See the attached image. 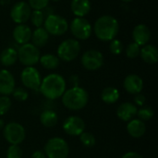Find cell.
Returning <instances> with one entry per match:
<instances>
[{
	"label": "cell",
	"instance_id": "cell-29",
	"mask_svg": "<svg viewBox=\"0 0 158 158\" xmlns=\"http://www.w3.org/2000/svg\"><path fill=\"white\" fill-rule=\"evenodd\" d=\"M79 137H80V141H81V144L85 147L91 148V147H94L96 143V139H95L94 135L91 132L84 131Z\"/></svg>",
	"mask_w": 158,
	"mask_h": 158
},
{
	"label": "cell",
	"instance_id": "cell-38",
	"mask_svg": "<svg viewBox=\"0 0 158 158\" xmlns=\"http://www.w3.org/2000/svg\"><path fill=\"white\" fill-rule=\"evenodd\" d=\"M69 81H70V83L72 84V87L79 86V82H80L79 76H78V75H72V76L69 78Z\"/></svg>",
	"mask_w": 158,
	"mask_h": 158
},
{
	"label": "cell",
	"instance_id": "cell-14",
	"mask_svg": "<svg viewBox=\"0 0 158 158\" xmlns=\"http://www.w3.org/2000/svg\"><path fill=\"white\" fill-rule=\"evenodd\" d=\"M15 78L7 69L0 70V95L8 96L12 94L15 87Z\"/></svg>",
	"mask_w": 158,
	"mask_h": 158
},
{
	"label": "cell",
	"instance_id": "cell-39",
	"mask_svg": "<svg viewBox=\"0 0 158 158\" xmlns=\"http://www.w3.org/2000/svg\"><path fill=\"white\" fill-rule=\"evenodd\" d=\"M31 158H46L44 152L40 151V150H36L32 155H31Z\"/></svg>",
	"mask_w": 158,
	"mask_h": 158
},
{
	"label": "cell",
	"instance_id": "cell-11",
	"mask_svg": "<svg viewBox=\"0 0 158 158\" xmlns=\"http://www.w3.org/2000/svg\"><path fill=\"white\" fill-rule=\"evenodd\" d=\"M81 65L87 70H97L104 65V56L98 50H87L81 56Z\"/></svg>",
	"mask_w": 158,
	"mask_h": 158
},
{
	"label": "cell",
	"instance_id": "cell-33",
	"mask_svg": "<svg viewBox=\"0 0 158 158\" xmlns=\"http://www.w3.org/2000/svg\"><path fill=\"white\" fill-rule=\"evenodd\" d=\"M11 94L14 97V99H16L17 101H19V102H24L29 97V94H28L27 90H25L22 87L15 88Z\"/></svg>",
	"mask_w": 158,
	"mask_h": 158
},
{
	"label": "cell",
	"instance_id": "cell-18",
	"mask_svg": "<svg viewBox=\"0 0 158 158\" xmlns=\"http://www.w3.org/2000/svg\"><path fill=\"white\" fill-rule=\"evenodd\" d=\"M31 33L32 31L28 25H26L25 23L18 24L13 30V38L17 44L21 45L24 44H28L31 41Z\"/></svg>",
	"mask_w": 158,
	"mask_h": 158
},
{
	"label": "cell",
	"instance_id": "cell-36",
	"mask_svg": "<svg viewBox=\"0 0 158 158\" xmlns=\"http://www.w3.org/2000/svg\"><path fill=\"white\" fill-rule=\"evenodd\" d=\"M145 102H146V98H145V96L143 94H142L141 93L135 94L134 105L136 106H145Z\"/></svg>",
	"mask_w": 158,
	"mask_h": 158
},
{
	"label": "cell",
	"instance_id": "cell-42",
	"mask_svg": "<svg viewBox=\"0 0 158 158\" xmlns=\"http://www.w3.org/2000/svg\"><path fill=\"white\" fill-rule=\"evenodd\" d=\"M51 1H53V2H59L60 0H51Z\"/></svg>",
	"mask_w": 158,
	"mask_h": 158
},
{
	"label": "cell",
	"instance_id": "cell-27",
	"mask_svg": "<svg viewBox=\"0 0 158 158\" xmlns=\"http://www.w3.org/2000/svg\"><path fill=\"white\" fill-rule=\"evenodd\" d=\"M154 116H155V112H154L153 108H151L150 106H141V108L138 109V111H137L138 118L143 122L151 120L154 118Z\"/></svg>",
	"mask_w": 158,
	"mask_h": 158
},
{
	"label": "cell",
	"instance_id": "cell-28",
	"mask_svg": "<svg viewBox=\"0 0 158 158\" xmlns=\"http://www.w3.org/2000/svg\"><path fill=\"white\" fill-rule=\"evenodd\" d=\"M30 19L33 26L39 28L42 27V25L44 24L45 19V15L43 10H33L31 14Z\"/></svg>",
	"mask_w": 158,
	"mask_h": 158
},
{
	"label": "cell",
	"instance_id": "cell-34",
	"mask_svg": "<svg viewBox=\"0 0 158 158\" xmlns=\"http://www.w3.org/2000/svg\"><path fill=\"white\" fill-rule=\"evenodd\" d=\"M50 0H29V6L33 10H44L47 7Z\"/></svg>",
	"mask_w": 158,
	"mask_h": 158
},
{
	"label": "cell",
	"instance_id": "cell-10",
	"mask_svg": "<svg viewBox=\"0 0 158 158\" xmlns=\"http://www.w3.org/2000/svg\"><path fill=\"white\" fill-rule=\"evenodd\" d=\"M20 80L25 88L32 91H39L42 78L40 72L34 67H26L21 71Z\"/></svg>",
	"mask_w": 158,
	"mask_h": 158
},
{
	"label": "cell",
	"instance_id": "cell-22",
	"mask_svg": "<svg viewBox=\"0 0 158 158\" xmlns=\"http://www.w3.org/2000/svg\"><path fill=\"white\" fill-rule=\"evenodd\" d=\"M31 40L32 41L31 44L36 47H44L49 41V33L43 27L36 28L31 33Z\"/></svg>",
	"mask_w": 158,
	"mask_h": 158
},
{
	"label": "cell",
	"instance_id": "cell-20",
	"mask_svg": "<svg viewBox=\"0 0 158 158\" xmlns=\"http://www.w3.org/2000/svg\"><path fill=\"white\" fill-rule=\"evenodd\" d=\"M70 8L72 13L79 18H84L88 15L92 8V4L90 0H72L70 4Z\"/></svg>",
	"mask_w": 158,
	"mask_h": 158
},
{
	"label": "cell",
	"instance_id": "cell-15",
	"mask_svg": "<svg viewBox=\"0 0 158 158\" xmlns=\"http://www.w3.org/2000/svg\"><path fill=\"white\" fill-rule=\"evenodd\" d=\"M124 89L127 93L131 94H140L143 89V80L136 74L128 75L123 81Z\"/></svg>",
	"mask_w": 158,
	"mask_h": 158
},
{
	"label": "cell",
	"instance_id": "cell-31",
	"mask_svg": "<svg viewBox=\"0 0 158 158\" xmlns=\"http://www.w3.org/2000/svg\"><path fill=\"white\" fill-rule=\"evenodd\" d=\"M23 152L19 145L10 144L6 150V158H22Z\"/></svg>",
	"mask_w": 158,
	"mask_h": 158
},
{
	"label": "cell",
	"instance_id": "cell-4",
	"mask_svg": "<svg viewBox=\"0 0 158 158\" xmlns=\"http://www.w3.org/2000/svg\"><path fill=\"white\" fill-rule=\"evenodd\" d=\"M44 153L46 158H68L69 146L63 138L53 137L46 142Z\"/></svg>",
	"mask_w": 158,
	"mask_h": 158
},
{
	"label": "cell",
	"instance_id": "cell-26",
	"mask_svg": "<svg viewBox=\"0 0 158 158\" xmlns=\"http://www.w3.org/2000/svg\"><path fill=\"white\" fill-rule=\"evenodd\" d=\"M39 62L43 68L52 70V69H56L59 66L60 59L57 57V56H55L53 54H45L40 56Z\"/></svg>",
	"mask_w": 158,
	"mask_h": 158
},
{
	"label": "cell",
	"instance_id": "cell-25",
	"mask_svg": "<svg viewBox=\"0 0 158 158\" xmlns=\"http://www.w3.org/2000/svg\"><path fill=\"white\" fill-rule=\"evenodd\" d=\"M119 91L112 86H108L105 88L102 93H101V99L104 103L107 105H112L115 104L118 101L119 99Z\"/></svg>",
	"mask_w": 158,
	"mask_h": 158
},
{
	"label": "cell",
	"instance_id": "cell-30",
	"mask_svg": "<svg viewBox=\"0 0 158 158\" xmlns=\"http://www.w3.org/2000/svg\"><path fill=\"white\" fill-rule=\"evenodd\" d=\"M140 51H141L140 45L137 44L136 43L132 42V43L129 44V45L126 48V56L131 59H134L140 56Z\"/></svg>",
	"mask_w": 158,
	"mask_h": 158
},
{
	"label": "cell",
	"instance_id": "cell-21",
	"mask_svg": "<svg viewBox=\"0 0 158 158\" xmlns=\"http://www.w3.org/2000/svg\"><path fill=\"white\" fill-rule=\"evenodd\" d=\"M140 56L142 59L147 64H156L158 60L157 48L153 44H145L141 48Z\"/></svg>",
	"mask_w": 158,
	"mask_h": 158
},
{
	"label": "cell",
	"instance_id": "cell-2",
	"mask_svg": "<svg viewBox=\"0 0 158 158\" xmlns=\"http://www.w3.org/2000/svg\"><path fill=\"white\" fill-rule=\"evenodd\" d=\"M95 36L102 42H110L116 38L119 31V24L116 18L105 15L96 19L94 25Z\"/></svg>",
	"mask_w": 158,
	"mask_h": 158
},
{
	"label": "cell",
	"instance_id": "cell-13",
	"mask_svg": "<svg viewBox=\"0 0 158 158\" xmlns=\"http://www.w3.org/2000/svg\"><path fill=\"white\" fill-rule=\"evenodd\" d=\"M31 8L28 3L19 1L16 3L10 10V18L17 24H23L30 19Z\"/></svg>",
	"mask_w": 158,
	"mask_h": 158
},
{
	"label": "cell",
	"instance_id": "cell-7",
	"mask_svg": "<svg viewBox=\"0 0 158 158\" xmlns=\"http://www.w3.org/2000/svg\"><path fill=\"white\" fill-rule=\"evenodd\" d=\"M44 24L45 31L49 34L55 36H60L66 33L69 30V22L67 19L56 14H51L47 16Z\"/></svg>",
	"mask_w": 158,
	"mask_h": 158
},
{
	"label": "cell",
	"instance_id": "cell-9",
	"mask_svg": "<svg viewBox=\"0 0 158 158\" xmlns=\"http://www.w3.org/2000/svg\"><path fill=\"white\" fill-rule=\"evenodd\" d=\"M70 31L72 35L79 40H87L92 35L93 28L91 23L84 18L76 17L70 23Z\"/></svg>",
	"mask_w": 158,
	"mask_h": 158
},
{
	"label": "cell",
	"instance_id": "cell-16",
	"mask_svg": "<svg viewBox=\"0 0 158 158\" xmlns=\"http://www.w3.org/2000/svg\"><path fill=\"white\" fill-rule=\"evenodd\" d=\"M138 108L137 106L131 102H124L118 106L117 109V116L118 118L125 122H129L130 120L135 118L137 116Z\"/></svg>",
	"mask_w": 158,
	"mask_h": 158
},
{
	"label": "cell",
	"instance_id": "cell-6",
	"mask_svg": "<svg viewBox=\"0 0 158 158\" xmlns=\"http://www.w3.org/2000/svg\"><path fill=\"white\" fill-rule=\"evenodd\" d=\"M18 59L19 62L26 67H33L39 62L40 51L39 48L32 44H21L18 49Z\"/></svg>",
	"mask_w": 158,
	"mask_h": 158
},
{
	"label": "cell",
	"instance_id": "cell-37",
	"mask_svg": "<svg viewBox=\"0 0 158 158\" xmlns=\"http://www.w3.org/2000/svg\"><path fill=\"white\" fill-rule=\"evenodd\" d=\"M121 158H143L139 153L134 152V151H130L125 153Z\"/></svg>",
	"mask_w": 158,
	"mask_h": 158
},
{
	"label": "cell",
	"instance_id": "cell-32",
	"mask_svg": "<svg viewBox=\"0 0 158 158\" xmlns=\"http://www.w3.org/2000/svg\"><path fill=\"white\" fill-rule=\"evenodd\" d=\"M12 102L8 96L0 95V116L6 115L11 108Z\"/></svg>",
	"mask_w": 158,
	"mask_h": 158
},
{
	"label": "cell",
	"instance_id": "cell-12",
	"mask_svg": "<svg viewBox=\"0 0 158 158\" xmlns=\"http://www.w3.org/2000/svg\"><path fill=\"white\" fill-rule=\"evenodd\" d=\"M85 127L84 120L78 116L68 117L62 124L63 131L69 136H80L84 132Z\"/></svg>",
	"mask_w": 158,
	"mask_h": 158
},
{
	"label": "cell",
	"instance_id": "cell-8",
	"mask_svg": "<svg viewBox=\"0 0 158 158\" xmlns=\"http://www.w3.org/2000/svg\"><path fill=\"white\" fill-rule=\"evenodd\" d=\"M3 135L9 144L19 145L26 138V131L21 124L18 122H9L5 125Z\"/></svg>",
	"mask_w": 158,
	"mask_h": 158
},
{
	"label": "cell",
	"instance_id": "cell-23",
	"mask_svg": "<svg viewBox=\"0 0 158 158\" xmlns=\"http://www.w3.org/2000/svg\"><path fill=\"white\" fill-rule=\"evenodd\" d=\"M18 60V52L13 47H7L0 54V63L5 67L13 66Z\"/></svg>",
	"mask_w": 158,
	"mask_h": 158
},
{
	"label": "cell",
	"instance_id": "cell-3",
	"mask_svg": "<svg viewBox=\"0 0 158 158\" xmlns=\"http://www.w3.org/2000/svg\"><path fill=\"white\" fill-rule=\"evenodd\" d=\"M61 98L62 104L67 109L71 111H78L87 106L89 101V94L84 88L75 86L66 90Z\"/></svg>",
	"mask_w": 158,
	"mask_h": 158
},
{
	"label": "cell",
	"instance_id": "cell-5",
	"mask_svg": "<svg viewBox=\"0 0 158 158\" xmlns=\"http://www.w3.org/2000/svg\"><path fill=\"white\" fill-rule=\"evenodd\" d=\"M81 44L76 39H67L57 47V57L65 62L73 61L79 56Z\"/></svg>",
	"mask_w": 158,
	"mask_h": 158
},
{
	"label": "cell",
	"instance_id": "cell-19",
	"mask_svg": "<svg viewBox=\"0 0 158 158\" xmlns=\"http://www.w3.org/2000/svg\"><path fill=\"white\" fill-rule=\"evenodd\" d=\"M127 131H128L129 135L134 139L142 138L146 132L145 122L140 120L139 118H133L128 122Z\"/></svg>",
	"mask_w": 158,
	"mask_h": 158
},
{
	"label": "cell",
	"instance_id": "cell-24",
	"mask_svg": "<svg viewBox=\"0 0 158 158\" xmlns=\"http://www.w3.org/2000/svg\"><path fill=\"white\" fill-rule=\"evenodd\" d=\"M58 116L54 110H44L40 115V122L45 128H53L57 124Z\"/></svg>",
	"mask_w": 158,
	"mask_h": 158
},
{
	"label": "cell",
	"instance_id": "cell-1",
	"mask_svg": "<svg viewBox=\"0 0 158 158\" xmlns=\"http://www.w3.org/2000/svg\"><path fill=\"white\" fill-rule=\"evenodd\" d=\"M66 81L61 75L57 73H51L42 80L39 91L45 98L55 100L63 95L66 91Z\"/></svg>",
	"mask_w": 158,
	"mask_h": 158
},
{
	"label": "cell",
	"instance_id": "cell-41",
	"mask_svg": "<svg viewBox=\"0 0 158 158\" xmlns=\"http://www.w3.org/2000/svg\"><path fill=\"white\" fill-rule=\"evenodd\" d=\"M121 1H123V2H126V3H129V2H131L132 0H121Z\"/></svg>",
	"mask_w": 158,
	"mask_h": 158
},
{
	"label": "cell",
	"instance_id": "cell-40",
	"mask_svg": "<svg viewBox=\"0 0 158 158\" xmlns=\"http://www.w3.org/2000/svg\"><path fill=\"white\" fill-rule=\"evenodd\" d=\"M5 121L2 119V118H0V131H2L3 129H4V127H5Z\"/></svg>",
	"mask_w": 158,
	"mask_h": 158
},
{
	"label": "cell",
	"instance_id": "cell-35",
	"mask_svg": "<svg viewBox=\"0 0 158 158\" xmlns=\"http://www.w3.org/2000/svg\"><path fill=\"white\" fill-rule=\"evenodd\" d=\"M109 50H110L111 54H113V55L121 54L123 51V44H122L121 41H119L118 39H113L112 41H110Z\"/></svg>",
	"mask_w": 158,
	"mask_h": 158
},
{
	"label": "cell",
	"instance_id": "cell-17",
	"mask_svg": "<svg viewBox=\"0 0 158 158\" xmlns=\"http://www.w3.org/2000/svg\"><path fill=\"white\" fill-rule=\"evenodd\" d=\"M132 38L134 43L141 45L147 44L151 40V31L145 24H139L135 26L132 31Z\"/></svg>",
	"mask_w": 158,
	"mask_h": 158
}]
</instances>
